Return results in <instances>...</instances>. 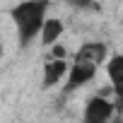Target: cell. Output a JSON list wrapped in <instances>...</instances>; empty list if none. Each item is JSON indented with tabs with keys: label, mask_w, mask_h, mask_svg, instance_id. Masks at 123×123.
<instances>
[{
	"label": "cell",
	"mask_w": 123,
	"mask_h": 123,
	"mask_svg": "<svg viewBox=\"0 0 123 123\" xmlns=\"http://www.w3.org/2000/svg\"><path fill=\"white\" fill-rule=\"evenodd\" d=\"M113 104L104 97H94L89 99L87 109H85V123H109L113 116Z\"/></svg>",
	"instance_id": "obj_2"
},
{
	"label": "cell",
	"mask_w": 123,
	"mask_h": 123,
	"mask_svg": "<svg viewBox=\"0 0 123 123\" xmlns=\"http://www.w3.org/2000/svg\"><path fill=\"white\" fill-rule=\"evenodd\" d=\"M46 0H27V3L17 5L12 10V19L17 24V31H19V41L22 46L29 43L36 31H41V24H43V15H46Z\"/></svg>",
	"instance_id": "obj_1"
},
{
	"label": "cell",
	"mask_w": 123,
	"mask_h": 123,
	"mask_svg": "<svg viewBox=\"0 0 123 123\" xmlns=\"http://www.w3.org/2000/svg\"><path fill=\"white\" fill-rule=\"evenodd\" d=\"M106 58V46L104 43H85L77 53H75V63H87V65H99Z\"/></svg>",
	"instance_id": "obj_3"
},
{
	"label": "cell",
	"mask_w": 123,
	"mask_h": 123,
	"mask_svg": "<svg viewBox=\"0 0 123 123\" xmlns=\"http://www.w3.org/2000/svg\"><path fill=\"white\" fill-rule=\"evenodd\" d=\"M0 53H3V48H0Z\"/></svg>",
	"instance_id": "obj_9"
},
{
	"label": "cell",
	"mask_w": 123,
	"mask_h": 123,
	"mask_svg": "<svg viewBox=\"0 0 123 123\" xmlns=\"http://www.w3.org/2000/svg\"><path fill=\"white\" fill-rule=\"evenodd\" d=\"M121 68H123V55H113L111 58V63H109V77H111V82H113V94L118 97L121 94Z\"/></svg>",
	"instance_id": "obj_7"
},
{
	"label": "cell",
	"mask_w": 123,
	"mask_h": 123,
	"mask_svg": "<svg viewBox=\"0 0 123 123\" xmlns=\"http://www.w3.org/2000/svg\"><path fill=\"white\" fill-rule=\"evenodd\" d=\"M60 34H63V22L60 19H43V24H41V41L46 46H51Z\"/></svg>",
	"instance_id": "obj_6"
},
{
	"label": "cell",
	"mask_w": 123,
	"mask_h": 123,
	"mask_svg": "<svg viewBox=\"0 0 123 123\" xmlns=\"http://www.w3.org/2000/svg\"><path fill=\"white\" fill-rule=\"evenodd\" d=\"M68 73V63L65 60H53V63H46V73H43V85L51 87L55 85L60 77Z\"/></svg>",
	"instance_id": "obj_5"
},
{
	"label": "cell",
	"mask_w": 123,
	"mask_h": 123,
	"mask_svg": "<svg viewBox=\"0 0 123 123\" xmlns=\"http://www.w3.org/2000/svg\"><path fill=\"white\" fill-rule=\"evenodd\" d=\"M53 55H55V60H63V55H65V48L55 46V48H53Z\"/></svg>",
	"instance_id": "obj_8"
},
{
	"label": "cell",
	"mask_w": 123,
	"mask_h": 123,
	"mask_svg": "<svg viewBox=\"0 0 123 123\" xmlns=\"http://www.w3.org/2000/svg\"><path fill=\"white\" fill-rule=\"evenodd\" d=\"M97 68L94 65H87V63H75L73 68H68V89H75L85 82H89L94 77Z\"/></svg>",
	"instance_id": "obj_4"
}]
</instances>
